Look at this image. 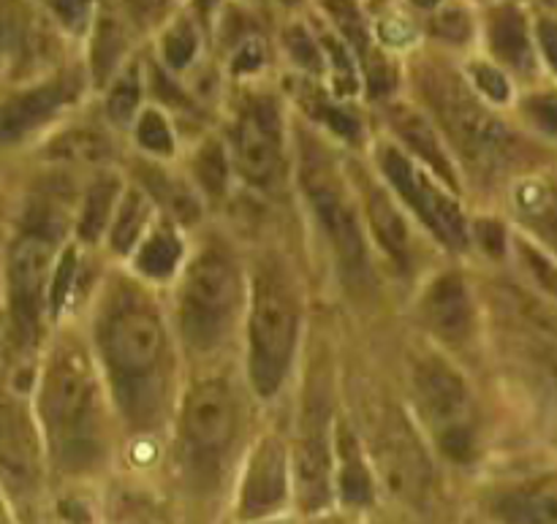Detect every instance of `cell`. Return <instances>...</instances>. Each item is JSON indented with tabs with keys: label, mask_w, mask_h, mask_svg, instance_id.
Segmentation results:
<instances>
[{
	"label": "cell",
	"mask_w": 557,
	"mask_h": 524,
	"mask_svg": "<svg viewBox=\"0 0 557 524\" xmlns=\"http://www.w3.org/2000/svg\"><path fill=\"white\" fill-rule=\"evenodd\" d=\"M248 332L250 380L261 397H272L286 380L299 332L297 299L275 264L256 270Z\"/></svg>",
	"instance_id": "3"
},
{
	"label": "cell",
	"mask_w": 557,
	"mask_h": 524,
	"mask_svg": "<svg viewBox=\"0 0 557 524\" xmlns=\"http://www.w3.org/2000/svg\"><path fill=\"white\" fill-rule=\"evenodd\" d=\"M536 36H539V47H542L544 60H547L549 68L557 74V22L549 20V16L539 20Z\"/></svg>",
	"instance_id": "42"
},
{
	"label": "cell",
	"mask_w": 557,
	"mask_h": 524,
	"mask_svg": "<svg viewBox=\"0 0 557 524\" xmlns=\"http://www.w3.org/2000/svg\"><path fill=\"white\" fill-rule=\"evenodd\" d=\"M123 54V27L112 14L101 16L96 25V41H92V71L98 79L109 74Z\"/></svg>",
	"instance_id": "26"
},
{
	"label": "cell",
	"mask_w": 557,
	"mask_h": 524,
	"mask_svg": "<svg viewBox=\"0 0 557 524\" xmlns=\"http://www.w3.org/2000/svg\"><path fill=\"white\" fill-rule=\"evenodd\" d=\"M237 429V406L221 380H201L183 402V435L196 454H221Z\"/></svg>",
	"instance_id": "12"
},
{
	"label": "cell",
	"mask_w": 557,
	"mask_h": 524,
	"mask_svg": "<svg viewBox=\"0 0 557 524\" xmlns=\"http://www.w3.org/2000/svg\"><path fill=\"white\" fill-rule=\"evenodd\" d=\"M504 524H557V478H536L495 500Z\"/></svg>",
	"instance_id": "18"
},
{
	"label": "cell",
	"mask_w": 557,
	"mask_h": 524,
	"mask_svg": "<svg viewBox=\"0 0 557 524\" xmlns=\"http://www.w3.org/2000/svg\"><path fill=\"white\" fill-rule=\"evenodd\" d=\"M389 120L392 128L397 130V136H400L428 166H433L435 174H441L446 183L455 185V169H451L449 155H446L444 145H441L438 134H435V128L430 125V120L422 117L417 109L403 107V103L389 107Z\"/></svg>",
	"instance_id": "19"
},
{
	"label": "cell",
	"mask_w": 557,
	"mask_h": 524,
	"mask_svg": "<svg viewBox=\"0 0 557 524\" xmlns=\"http://www.w3.org/2000/svg\"><path fill=\"white\" fill-rule=\"evenodd\" d=\"M422 90L468 163L487 174H500L517 161L520 155L517 136L482 103L473 101L460 82L433 68L422 76Z\"/></svg>",
	"instance_id": "4"
},
{
	"label": "cell",
	"mask_w": 557,
	"mask_h": 524,
	"mask_svg": "<svg viewBox=\"0 0 557 524\" xmlns=\"http://www.w3.org/2000/svg\"><path fill=\"white\" fill-rule=\"evenodd\" d=\"M76 90H79L76 76L65 74L11 96L9 101L0 103V141H16L36 130L58 109L74 101Z\"/></svg>",
	"instance_id": "14"
},
{
	"label": "cell",
	"mask_w": 557,
	"mask_h": 524,
	"mask_svg": "<svg viewBox=\"0 0 557 524\" xmlns=\"http://www.w3.org/2000/svg\"><path fill=\"white\" fill-rule=\"evenodd\" d=\"M38 411L60 467L79 471L96 460L98 384L85 353L76 346H58L49 357L41 375Z\"/></svg>",
	"instance_id": "1"
},
{
	"label": "cell",
	"mask_w": 557,
	"mask_h": 524,
	"mask_svg": "<svg viewBox=\"0 0 557 524\" xmlns=\"http://www.w3.org/2000/svg\"><path fill=\"white\" fill-rule=\"evenodd\" d=\"M136 139L147 152H156V155H172L174 150L172 130H169L166 120L158 112L141 114L139 125H136Z\"/></svg>",
	"instance_id": "31"
},
{
	"label": "cell",
	"mask_w": 557,
	"mask_h": 524,
	"mask_svg": "<svg viewBox=\"0 0 557 524\" xmlns=\"http://www.w3.org/2000/svg\"><path fill=\"white\" fill-rule=\"evenodd\" d=\"M54 275V242L44 232H27L9 253V308L16 332L30 340L41 321L44 299Z\"/></svg>",
	"instance_id": "9"
},
{
	"label": "cell",
	"mask_w": 557,
	"mask_h": 524,
	"mask_svg": "<svg viewBox=\"0 0 557 524\" xmlns=\"http://www.w3.org/2000/svg\"><path fill=\"white\" fill-rule=\"evenodd\" d=\"M471 74H473V79H476V87L482 90V96H487L490 101H495V103L509 101V96H511L509 79H506V76L500 74L495 65L473 63Z\"/></svg>",
	"instance_id": "33"
},
{
	"label": "cell",
	"mask_w": 557,
	"mask_h": 524,
	"mask_svg": "<svg viewBox=\"0 0 557 524\" xmlns=\"http://www.w3.org/2000/svg\"><path fill=\"white\" fill-rule=\"evenodd\" d=\"M239 302V277L223 253L199 255L188 270L180 302V326L196 351H210L226 337Z\"/></svg>",
	"instance_id": "5"
},
{
	"label": "cell",
	"mask_w": 557,
	"mask_h": 524,
	"mask_svg": "<svg viewBox=\"0 0 557 524\" xmlns=\"http://www.w3.org/2000/svg\"><path fill=\"white\" fill-rule=\"evenodd\" d=\"M525 112L539 128L557 136V92H539V96L528 98Z\"/></svg>",
	"instance_id": "39"
},
{
	"label": "cell",
	"mask_w": 557,
	"mask_h": 524,
	"mask_svg": "<svg viewBox=\"0 0 557 524\" xmlns=\"http://www.w3.org/2000/svg\"><path fill=\"white\" fill-rule=\"evenodd\" d=\"M286 451L277 440L267 438L250 457L245 473L239 514L245 520H259L286 500Z\"/></svg>",
	"instance_id": "17"
},
{
	"label": "cell",
	"mask_w": 557,
	"mask_h": 524,
	"mask_svg": "<svg viewBox=\"0 0 557 524\" xmlns=\"http://www.w3.org/2000/svg\"><path fill=\"white\" fill-rule=\"evenodd\" d=\"M542 228H544V234H547V237H549V242H553V248L557 250V212H555L553 217H549L547 223H544Z\"/></svg>",
	"instance_id": "43"
},
{
	"label": "cell",
	"mask_w": 557,
	"mask_h": 524,
	"mask_svg": "<svg viewBox=\"0 0 557 524\" xmlns=\"http://www.w3.org/2000/svg\"><path fill=\"white\" fill-rule=\"evenodd\" d=\"M337 457H341V498L348 506H370L373 503V478L362 460L357 438L346 424H337L335 433Z\"/></svg>",
	"instance_id": "22"
},
{
	"label": "cell",
	"mask_w": 557,
	"mask_h": 524,
	"mask_svg": "<svg viewBox=\"0 0 557 524\" xmlns=\"http://www.w3.org/2000/svg\"><path fill=\"white\" fill-rule=\"evenodd\" d=\"M294 473L299 503L308 511L324 509L330 500L332 454L326 444V408L319 402H310L305 413V435L294 449Z\"/></svg>",
	"instance_id": "13"
},
{
	"label": "cell",
	"mask_w": 557,
	"mask_h": 524,
	"mask_svg": "<svg viewBox=\"0 0 557 524\" xmlns=\"http://www.w3.org/2000/svg\"><path fill=\"white\" fill-rule=\"evenodd\" d=\"M234 155L250 185L267 188L275 183L283 163V130L275 103L253 101L243 109L234 130Z\"/></svg>",
	"instance_id": "11"
},
{
	"label": "cell",
	"mask_w": 557,
	"mask_h": 524,
	"mask_svg": "<svg viewBox=\"0 0 557 524\" xmlns=\"http://www.w3.org/2000/svg\"><path fill=\"white\" fill-rule=\"evenodd\" d=\"M544 3H553V5H557V0H544Z\"/></svg>",
	"instance_id": "47"
},
{
	"label": "cell",
	"mask_w": 557,
	"mask_h": 524,
	"mask_svg": "<svg viewBox=\"0 0 557 524\" xmlns=\"http://www.w3.org/2000/svg\"><path fill=\"white\" fill-rule=\"evenodd\" d=\"M147 215H150V207H147L145 196L139 190H128V196H125L123 207L117 212V221L112 226V248L117 253H125V250L134 248L141 226L147 223Z\"/></svg>",
	"instance_id": "25"
},
{
	"label": "cell",
	"mask_w": 557,
	"mask_h": 524,
	"mask_svg": "<svg viewBox=\"0 0 557 524\" xmlns=\"http://www.w3.org/2000/svg\"><path fill=\"white\" fill-rule=\"evenodd\" d=\"M218 5V0H199V9H201V14H210L212 9H215Z\"/></svg>",
	"instance_id": "44"
},
{
	"label": "cell",
	"mask_w": 557,
	"mask_h": 524,
	"mask_svg": "<svg viewBox=\"0 0 557 524\" xmlns=\"http://www.w3.org/2000/svg\"><path fill=\"white\" fill-rule=\"evenodd\" d=\"M264 524H292V522H264Z\"/></svg>",
	"instance_id": "46"
},
{
	"label": "cell",
	"mask_w": 557,
	"mask_h": 524,
	"mask_svg": "<svg viewBox=\"0 0 557 524\" xmlns=\"http://www.w3.org/2000/svg\"><path fill=\"white\" fill-rule=\"evenodd\" d=\"M286 47L292 52V58L297 60L302 68L319 71L321 68V52L315 47V41L310 38V33L305 27H288L286 30Z\"/></svg>",
	"instance_id": "36"
},
{
	"label": "cell",
	"mask_w": 557,
	"mask_h": 524,
	"mask_svg": "<svg viewBox=\"0 0 557 524\" xmlns=\"http://www.w3.org/2000/svg\"><path fill=\"white\" fill-rule=\"evenodd\" d=\"M326 9H330V14L335 16V22L341 25V30L346 33L348 41L354 43V49L368 60L370 54H373V49H370L368 30H364L362 16H359V11L354 9L351 0H326Z\"/></svg>",
	"instance_id": "28"
},
{
	"label": "cell",
	"mask_w": 557,
	"mask_h": 524,
	"mask_svg": "<svg viewBox=\"0 0 557 524\" xmlns=\"http://www.w3.org/2000/svg\"><path fill=\"white\" fill-rule=\"evenodd\" d=\"M522 261H525L528 272L533 275V280L549 294V297L557 299V264L549 261L542 250L531 248V245H522Z\"/></svg>",
	"instance_id": "34"
},
{
	"label": "cell",
	"mask_w": 557,
	"mask_h": 524,
	"mask_svg": "<svg viewBox=\"0 0 557 524\" xmlns=\"http://www.w3.org/2000/svg\"><path fill=\"white\" fill-rule=\"evenodd\" d=\"M413 391L438 449L451 462L471 460L476 440L471 427V395L462 375L446 359L428 353L413 362Z\"/></svg>",
	"instance_id": "6"
},
{
	"label": "cell",
	"mask_w": 557,
	"mask_h": 524,
	"mask_svg": "<svg viewBox=\"0 0 557 524\" xmlns=\"http://www.w3.org/2000/svg\"><path fill=\"white\" fill-rule=\"evenodd\" d=\"M196 172H199V179L205 183L207 190H212V194H221V190L226 188V179H228V166H226V158H223L221 147L207 145L205 150L199 152Z\"/></svg>",
	"instance_id": "32"
},
{
	"label": "cell",
	"mask_w": 557,
	"mask_h": 524,
	"mask_svg": "<svg viewBox=\"0 0 557 524\" xmlns=\"http://www.w3.org/2000/svg\"><path fill=\"white\" fill-rule=\"evenodd\" d=\"M47 5L58 16L60 25L69 27L71 33L85 30L87 20L92 14V0H47Z\"/></svg>",
	"instance_id": "35"
},
{
	"label": "cell",
	"mask_w": 557,
	"mask_h": 524,
	"mask_svg": "<svg viewBox=\"0 0 557 524\" xmlns=\"http://www.w3.org/2000/svg\"><path fill=\"white\" fill-rule=\"evenodd\" d=\"M373 457L386 487L397 498L406 500L413 509H430L435 503L438 476H435L433 462L411 424L395 408H386L375 424Z\"/></svg>",
	"instance_id": "8"
},
{
	"label": "cell",
	"mask_w": 557,
	"mask_h": 524,
	"mask_svg": "<svg viewBox=\"0 0 557 524\" xmlns=\"http://www.w3.org/2000/svg\"><path fill=\"white\" fill-rule=\"evenodd\" d=\"M487 36L495 58H500L506 65H511L517 71L533 68L531 33H528L525 16H522L520 9H515V5H498L490 14Z\"/></svg>",
	"instance_id": "20"
},
{
	"label": "cell",
	"mask_w": 557,
	"mask_h": 524,
	"mask_svg": "<svg viewBox=\"0 0 557 524\" xmlns=\"http://www.w3.org/2000/svg\"><path fill=\"white\" fill-rule=\"evenodd\" d=\"M315 114H319V120H324L332 130L346 136V139H357L359 136V123L351 114L343 112V109L332 107V103H319V107H315Z\"/></svg>",
	"instance_id": "41"
},
{
	"label": "cell",
	"mask_w": 557,
	"mask_h": 524,
	"mask_svg": "<svg viewBox=\"0 0 557 524\" xmlns=\"http://www.w3.org/2000/svg\"><path fill=\"white\" fill-rule=\"evenodd\" d=\"M0 524H14V522H11V516H9V511H5V506H3V500H0Z\"/></svg>",
	"instance_id": "45"
},
{
	"label": "cell",
	"mask_w": 557,
	"mask_h": 524,
	"mask_svg": "<svg viewBox=\"0 0 557 524\" xmlns=\"http://www.w3.org/2000/svg\"><path fill=\"white\" fill-rule=\"evenodd\" d=\"M139 98H141L139 74H136V68H131L128 74H123L117 82H114L112 92H109V103H107L109 117L120 125L128 123V120L134 117Z\"/></svg>",
	"instance_id": "27"
},
{
	"label": "cell",
	"mask_w": 557,
	"mask_h": 524,
	"mask_svg": "<svg viewBox=\"0 0 557 524\" xmlns=\"http://www.w3.org/2000/svg\"><path fill=\"white\" fill-rule=\"evenodd\" d=\"M54 152L65 161H101L103 155H109V145L98 134L90 130H79V134H69L54 145Z\"/></svg>",
	"instance_id": "29"
},
{
	"label": "cell",
	"mask_w": 557,
	"mask_h": 524,
	"mask_svg": "<svg viewBox=\"0 0 557 524\" xmlns=\"http://www.w3.org/2000/svg\"><path fill=\"white\" fill-rule=\"evenodd\" d=\"M180 259H183V245H180L177 234L169 226H161L150 234V239L136 253V270L141 275L163 280L177 270Z\"/></svg>",
	"instance_id": "23"
},
{
	"label": "cell",
	"mask_w": 557,
	"mask_h": 524,
	"mask_svg": "<svg viewBox=\"0 0 557 524\" xmlns=\"http://www.w3.org/2000/svg\"><path fill=\"white\" fill-rule=\"evenodd\" d=\"M74 272H76V253L74 250H65V255L60 259V264L54 266L52 286H49V304H52L54 313H60L65 297H69L71 283H74Z\"/></svg>",
	"instance_id": "37"
},
{
	"label": "cell",
	"mask_w": 557,
	"mask_h": 524,
	"mask_svg": "<svg viewBox=\"0 0 557 524\" xmlns=\"http://www.w3.org/2000/svg\"><path fill=\"white\" fill-rule=\"evenodd\" d=\"M114 201H117V183L114 179H101V183L92 185L85 196V207H82L79 215V237L87 242H96L98 237L107 228L109 215L114 210Z\"/></svg>",
	"instance_id": "24"
},
{
	"label": "cell",
	"mask_w": 557,
	"mask_h": 524,
	"mask_svg": "<svg viewBox=\"0 0 557 524\" xmlns=\"http://www.w3.org/2000/svg\"><path fill=\"white\" fill-rule=\"evenodd\" d=\"M98 342L125 416L147 424L161 397V362L166 351L161 321L141 304H123L103 315Z\"/></svg>",
	"instance_id": "2"
},
{
	"label": "cell",
	"mask_w": 557,
	"mask_h": 524,
	"mask_svg": "<svg viewBox=\"0 0 557 524\" xmlns=\"http://www.w3.org/2000/svg\"><path fill=\"white\" fill-rule=\"evenodd\" d=\"M261 63H264V43L259 38H245L237 52H234V74H253V71L261 68Z\"/></svg>",
	"instance_id": "40"
},
{
	"label": "cell",
	"mask_w": 557,
	"mask_h": 524,
	"mask_svg": "<svg viewBox=\"0 0 557 524\" xmlns=\"http://www.w3.org/2000/svg\"><path fill=\"white\" fill-rule=\"evenodd\" d=\"M302 188L308 194L315 217L330 237L337 264L351 280L368 277V250H364L359 217L343 190L341 174L319 147L308 145L302 155Z\"/></svg>",
	"instance_id": "7"
},
{
	"label": "cell",
	"mask_w": 557,
	"mask_h": 524,
	"mask_svg": "<svg viewBox=\"0 0 557 524\" xmlns=\"http://www.w3.org/2000/svg\"><path fill=\"white\" fill-rule=\"evenodd\" d=\"M0 482L14 495H30L38 484L36 435L14 402H0Z\"/></svg>",
	"instance_id": "15"
},
{
	"label": "cell",
	"mask_w": 557,
	"mask_h": 524,
	"mask_svg": "<svg viewBox=\"0 0 557 524\" xmlns=\"http://www.w3.org/2000/svg\"><path fill=\"white\" fill-rule=\"evenodd\" d=\"M422 321L438 340L449 346H462L471 337L473 329V308L468 288L460 275L449 272L441 275L438 280L430 283L424 291L422 304H419Z\"/></svg>",
	"instance_id": "16"
},
{
	"label": "cell",
	"mask_w": 557,
	"mask_h": 524,
	"mask_svg": "<svg viewBox=\"0 0 557 524\" xmlns=\"http://www.w3.org/2000/svg\"><path fill=\"white\" fill-rule=\"evenodd\" d=\"M368 217L370 228H373L375 239L381 242V248L392 255L395 261L406 264L408 255H411V234H408L406 217L400 215L395 204L389 201V196L381 188L368 183Z\"/></svg>",
	"instance_id": "21"
},
{
	"label": "cell",
	"mask_w": 557,
	"mask_h": 524,
	"mask_svg": "<svg viewBox=\"0 0 557 524\" xmlns=\"http://www.w3.org/2000/svg\"><path fill=\"white\" fill-rule=\"evenodd\" d=\"M381 169L389 177V183L395 185L397 194L413 207L419 217L444 239L451 248H466L468 232L466 221H462L460 207L455 204V199L444 194L438 185L430 183L400 150L395 147H384L381 150Z\"/></svg>",
	"instance_id": "10"
},
{
	"label": "cell",
	"mask_w": 557,
	"mask_h": 524,
	"mask_svg": "<svg viewBox=\"0 0 557 524\" xmlns=\"http://www.w3.org/2000/svg\"><path fill=\"white\" fill-rule=\"evenodd\" d=\"M433 33H435V36L446 38V41L460 43V41H466L468 36H471V22H468L466 11L446 9V11H441V14H435Z\"/></svg>",
	"instance_id": "38"
},
{
	"label": "cell",
	"mask_w": 557,
	"mask_h": 524,
	"mask_svg": "<svg viewBox=\"0 0 557 524\" xmlns=\"http://www.w3.org/2000/svg\"><path fill=\"white\" fill-rule=\"evenodd\" d=\"M196 47H199V38H196V30L188 25V22H177L172 30L163 38V58L172 68H185V65L194 60Z\"/></svg>",
	"instance_id": "30"
}]
</instances>
